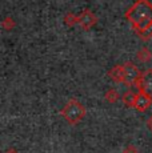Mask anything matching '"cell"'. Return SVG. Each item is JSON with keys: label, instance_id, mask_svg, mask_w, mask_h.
I'll list each match as a JSON object with an SVG mask.
<instances>
[{"label": "cell", "instance_id": "cell-7", "mask_svg": "<svg viewBox=\"0 0 152 153\" xmlns=\"http://www.w3.org/2000/svg\"><path fill=\"white\" fill-rule=\"evenodd\" d=\"M108 76L113 83H124V67L123 65H113L108 72Z\"/></svg>", "mask_w": 152, "mask_h": 153}, {"label": "cell", "instance_id": "cell-10", "mask_svg": "<svg viewBox=\"0 0 152 153\" xmlns=\"http://www.w3.org/2000/svg\"><path fill=\"white\" fill-rule=\"evenodd\" d=\"M151 52H150V49L148 48H142L139 52L136 53V57L139 59L142 63H147V61H150L151 60Z\"/></svg>", "mask_w": 152, "mask_h": 153}, {"label": "cell", "instance_id": "cell-15", "mask_svg": "<svg viewBox=\"0 0 152 153\" xmlns=\"http://www.w3.org/2000/svg\"><path fill=\"white\" fill-rule=\"evenodd\" d=\"M147 128L152 132V116H150V119L147 120Z\"/></svg>", "mask_w": 152, "mask_h": 153}, {"label": "cell", "instance_id": "cell-2", "mask_svg": "<svg viewBox=\"0 0 152 153\" xmlns=\"http://www.w3.org/2000/svg\"><path fill=\"white\" fill-rule=\"evenodd\" d=\"M86 113H87L86 107L76 99L68 100L67 104L64 105L63 109L60 112V114L64 117V120H66L69 125H77L79 123L84 119Z\"/></svg>", "mask_w": 152, "mask_h": 153}, {"label": "cell", "instance_id": "cell-11", "mask_svg": "<svg viewBox=\"0 0 152 153\" xmlns=\"http://www.w3.org/2000/svg\"><path fill=\"white\" fill-rule=\"evenodd\" d=\"M119 99H120V96H119V92H118L116 89L111 88V89H108V91H107V93H106V100H107L108 102L113 104V102H116Z\"/></svg>", "mask_w": 152, "mask_h": 153}, {"label": "cell", "instance_id": "cell-4", "mask_svg": "<svg viewBox=\"0 0 152 153\" xmlns=\"http://www.w3.org/2000/svg\"><path fill=\"white\" fill-rule=\"evenodd\" d=\"M96 23H98V17L95 16V13L91 10H84L77 15V24L84 31H89Z\"/></svg>", "mask_w": 152, "mask_h": 153}, {"label": "cell", "instance_id": "cell-13", "mask_svg": "<svg viewBox=\"0 0 152 153\" xmlns=\"http://www.w3.org/2000/svg\"><path fill=\"white\" fill-rule=\"evenodd\" d=\"M3 27H4L5 29H12L13 27H15V22H13L11 17H5L4 22H3Z\"/></svg>", "mask_w": 152, "mask_h": 153}, {"label": "cell", "instance_id": "cell-14", "mask_svg": "<svg viewBox=\"0 0 152 153\" xmlns=\"http://www.w3.org/2000/svg\"><path fill=\"white\" fill-rule=\"evenodd\" d=\"M123 153H139V149H137L136 146H133V145H128L127 148L123 151Z\"/></svg>", "mask_w": 152, "mask_h": 153}, {"label": "cell", "instance_id": "cell-5", "mask_svg": "<svg viewBox=\"0 0 152 153\" xmlns=\"http://www.w3.org/2000/svg\"><path fill=\"white\" fill-rule=\"evenodd\" d=\"M152 105V96L148 93H144L142 91L136 93V99H135V104H133V109H136L137 112H145L147 109H150V107Z\"/></svg>", "mask_w": 152, "mask_h": 153}, {"label": "cell", "instance_id": "cell-3", "mask_svg": "<svg viewBox=\"0 0 152 153\" xmlns=\"http://www.w3.org/2000/svg\"><path fill=\"white\" fill-rule=\"evenodd\" d=\"M123 67H124V84L128 87H139L143 72H140L132 61L124 63Z\"/></svg>", "mask_w": 152, "mask_h": 153}, {"label": "cell", "instance_id": "cell-8", "mask_svg": "<svg viewBox=\"0 0 152 153\" xmlns=\"http://www.w3.org/2000/svg\"><path fill=\"white\" fill-rule=\"evenodd\" d=\"M135 99H136V93H133L132 91H127V92L123 93L121 96V101L125 107L128 108H133V104H135Z\"/></svg>", "mask_w": 152, "mask_h": 153}, {"label": "cell", "instance_id": "cell-6", "mask_svg": "<svg viewBox=\"0 0 152 153\" xmlns=\"http://www.w3.org/2000/svg\"><path fill=\"white\" fill-rule=\"evenodd\" d=\"M139 91L144 93H148V95L152 96V68H148L145 71H143L142 73V79H140L139 83Z\"/></svg>", "mask_w": 152, "mask_h": 153}, {"label": "cell", "instance_id": "cell-12", "mask_svg": "<svg viewBox=\"0 0 152 153\" xmlns=\"http://www.w3.org/2000/svg\"><path fill=\"white\" fill-rule=\"evenodd\" d=\"M64 23H66L68 27H72L74 24H77V16H75L74 13L68 12L64 17Z\"/></svg>", "mask_w": 152, "mask_h": 153}, {"label": "cell", "instance_id": "cell-16", "mask_svg": "<svg viewBox=\"0 0 152 153\" xmlns=\"http://www.w3.org/2000/svg\"><path fill=\"white\" fill-rule=\"evenodd\" d=\"M5 153H17V152L15 151V149H8V151L5 152Z\"/></svg>", "mask_w": 152, "mask_h": 153}, {"label": "cell", "instance_id": "cell-1", "mask_svg": "<svg viewBox=\"0 0 152 153\" xmlns=\"http://www.w3.org/2000/svg\"><path fill=\"white\" fill-rule=\"evenodd\" d=\"M125 20L133 31H142L152 24V3L150 0H136L124 13Z\"/></svg>", "mask_w": 152, "mask_h": 153}, {"label": "cell", "instance_id": "cell-9", "mask_svg": "<svg viewBox=\"0 0 152 153\" xmlns=\"http://www.w3.org/2000/svg\"><path fill=\"white\" fill-rule=\"evenodd\" d=\"M136 35L139 39H142L143 42H148L152 37V24L148 25L147 28L142 29V31H136Z\"/></svg>", "mask_w": 152, "mask_h": 153}]
</instances>
